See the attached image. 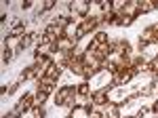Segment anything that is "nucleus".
Here are the masks:
<instances>
[{"instance_id": "obj_6", "label": "nucleus", "mask_w": 158, "mask_h": 118, "mask_svg": "<svg viewBox=\"0 0 158 118\" xmlns=\"http://www.w3.org/2000/svg\"><path fill=\"white\" fill-rule=\"evenodd\" d=\"M91 93H93V89H91V84L86 82V80H82L80 84H76V95H78V97L86 99V97H91Z\"/></svg>"}, {"instance_id": "obj_8", "label": "nucleus", "mask_w": 158, "mask_h": 118, "mask_svg": "<svg viewBox=\"0 0 158 118\" xmlns=\"http://www.w3.org/2000/svg\"><path fill=\"white\" fill-rule=\"evenodd\" d=\"M152 11H156L154 9V0H139V15H148Z\"/></svg>"}, {"instance_id": "obj_11", "label": "nucleus", "mask_w": 158, "mask_h": 118, "mask_svg": "<svg viewBox=\"0 0 158 118\" xmlns=\"http://www.w3.org/2000/svg\"><path fill=\"white\" fill-rule=\"evenodd\" d=\"M32 116H34V118H44V116H47L44 106H42V107H34V110H32Z\"/></svg>"}, {"instance_id": "obj_3", "label": "nucleus", "mask_w": 158, "mask_h": 118, "mask_svg": "<svg viewBox=\"0 0 158 118\" xmlns=\"http://www.w3.org/2000/svg\"><path fill=\"white\" fill-rule=\"evenodd\" d=\"M120 17H131V19H137L139 17V0H127L122 11L118 13Z\"/></svg>"}, {"instance_id": "obj_12", "label": "nucleus", "mask_w": 158, "mask_h": 118, "mask_svg": "<svg viewBox=\"0 0 158 118\" xmlns=\"http://www.w3.org/2000/svg\"><path fill=\"white\" fill-rule=\"evenodd\" d=\"M21 9H25V11L32 9V0H23V2H21Z\"/></svg>"}, {"instance_id": "obj_9", "label": "nucleus", "mask_w": 158, "mask_h": 118, "mask_svg": "<svg viewBox=\"0 0 158 118\" xmlns=\"http://www.w3.org/2000/svg\"><path fill=\"white\" fill-rule=\"evenodd\" d=\"M13 55H15V51L4 47V48H2V63H9V61L13 59Z\"/></svg>"}, {"instance_id": "obj_1", "label": "nucleus", "mask_w": 158, "mask_h": 118, "mask_svg": "<svg viewBox=\"0 0 158 118\" xmlns=\"http://www.w3.org/2000/svg\"><path fill=\"white\" fill-rule=\"evenodd\" d=\"M133 78H135V74H133L131 68H120V70L112 76V84H114V86H124V84L131 82Z\"/></svg>"}, {"instance_id": "obj_4", "label": "nucleus", "mask_w": 158, "mask_h": 118, "mask_svg": "<svg viewBox=\"0 0 158 118\" xmlns=\"http://www.w3.org/2000/svg\"><path fill=\"white\" fill-rule=\"evenodd\" d=\"M110 99H108V91H106V89H95V91H93V93H91V103H93V106H106V103H108Z\"/></svg>"}, {"instance_id": "obj_10", "label": "nucleus", "mask_w": 158, "mask_h": 118, "mask_svg": "<svg viewBox=\"0 0 158 118\" xmlns=\"http://www.w3.org/2000/svg\"><path fill=\"white\" fill-rule=\"evenodd\" d=\"M51 9H55V0H47L42 6H40V11H38V15L40 13H47V11H51Z\"/></svg>"}, {"instance_id": "obj_7", "label": "nucleus", "mask_w": 158, "mask_h": 118, "mask_svg": "<svg viewBox=\"0 0 158 118\" xmlns=\"http://www.w3.org/2000/svg\"><path fill=\"white\" fill-rule=\"evenodd\" d=\"M63 70H65V68H61V65H57V63L53 61L49 68H47V72H44V74H47V76H51V78H55V80H59V76L63 74Z\"/></svg>"}, {"instance_id": "obj_13", "label": "nucleus", "mask_w": 158, "mask_h": 118, "mask_svg": "<svg viewBox=\"0 0 158 118\" xmlns=\"http://www.w3.org/2000/svg\"><path fill=\"white\" fill-rule=\"evenodd\" d=\"M154 9H158V0H154Z\"/></svg>"}, {"instance_id": "obj_14", "label": "nucleus", "mask_w": 158, "mask_h": 118, "mask_svg": "<svg viewBox=\"0 0 158 118\" xmlns=\"http://www.w3.org/2000/svg\"><path fill=\"white\" fill-rule=\"evenodd\" d=\"M65 118H70V116H65Z\"/></svg>"}, {"instance_id": "obj_2", "label": "nucleus", "mask_w": 158, "mask_h": 118, "mask_svg": "<svg viewBox=\"0 0 158 118\" xmlns=\"http://www.w3.org/2000/svg\"><path fill=\"white\" fill-rule=\"evenodd\" d=\"M76 40H72V38H68V36L63 34L59 36L57 40H55V51H61V53H72V51H76Z\"/></svg>"}, {"instance_id": "obj_5", "label": "nucleus", "mask_w": 158, "mask_h": 118, "mask_svg": "<svg viewBox=\"0 0 158 118\" xmlns=\"http://www.w3.org/2000/svg\"><path fill=\"white\" fill-rule=\"evenodd\" d=\"M49 91H44V89H40L38 86V91L34 93V107H42L44 103H47V99H49Z\"/></svg>"}]
</instances>
